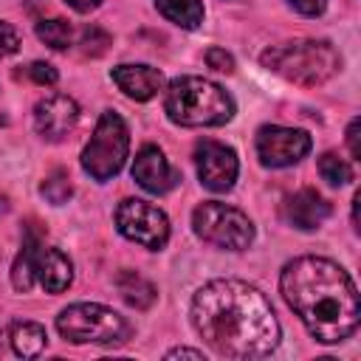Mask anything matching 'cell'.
<instances>
[{"instance_id": "12", "label": "cell", "mask_w": 361, "mask_h": 361, "mask_svg": "<svg viewBox=\"0 0 361 361\" xmlns=\"http://www.w3.org/2000/svg\"><path fill=\"white\" fill-rule=\"evenodd\" d=\"M76 121H79V104L65 93L45 96L34 107V127L48 141H62L76 127Z\"/></svg>"}, {"instance_id": "22", "label": "cell", "mask_w": 361, "mask_h": 361, "mask_svg": "<svg viewBox=\"0 0 361 361\" xmlns=\"http://www.w3.org/2000/svg\"><path fill=\"white\" fill-rule=\"evenodd\" d=\"M11 285L20 290V293H25L31 285H34V268H31V251H28V245L23 243V248H20V254H17V259H14V265H11Z\"/></svg>"}, {"instance_id": "11", "label": "cell", "mask_w": 361, "mask_h": 361, "mask_svg": "<svg viewBox=\"0 0 361 361\" xmlns=\"http://www.w3.org/2000/svg\"><path fill=\"white\" fill-rule=\"evenodd\" d=\"M195 166H197L200 183L209 192H228L240 172L237 152L212 138H203L195 144Z\"/></svg>"}, {"instance_id": "2", "label": "cell", "mask_w": 361, "mask_h": 361, "mask_svg": "<svg viewBox=\"0 0 361 361\" xmlns=\"http://www.w3.org/2000/svg\"><path fill=\"white\" fill-rule=\"evenodd\" d=\"M279 288L285 302L322 344L350 338L361 319V302L350 274L327 257H296L282 268Z\"/></svg>"}, {"instance_id": "1", "label": "cell", "mask_w": 361, "mask_h": 361, "mask_svg": "<svg viewBox=\"0 0 361 361\" xmlns=\"http://www.w3.org/2000/svg\"><path fill=\"white\" fill-rule=\"evenodd\" d=\"M192 324L226 358H262L279 341V322L265 293L243 279H212L192 299Z\"/></svg>"}, {"instance_id": "9", "label": "cell", "mask_w": 361, "mask_h": 361, "mask_svg": "<svg viewBox=\"0 0 361 361\" xmlns=\"http://www.w3.org/2000/svg\"><path fill=\"white\" fill-rule=\"evenodd\" d=\"M23 243L31 251V268H34V279L48 290V293H62L68 290V285L73 282V265L71 259L59 251L42 243V231L37 228V223L25 226L23 231Z\"/></svg>"}, {"instance_id": "20", "label": "cell", "mask_w": 361, "mask_h": 361, "mask_svg": "<svg viewBox=\"0 0 361 361\" xmlns=\"http://www.w3.org/2000/svg\"><path fill=\"white\" fill-rule=\"evenodd\" d=\"M319 172L330 186H344L347 180H353V169L344 158H338L336 152H324L319 158Z\"/></svg>"}, {"instance_id": "27", "label": "cell", "mask_w": 361, "mask_h": 361, "mask_svg": "<svg viewBox=\"0 0 361 361\" xmlns=\"http://www.w3.org/2000/svg\"><path fill=\"white\" fill-rule=\"evenodd\" d=\"M358 127H361V121H358V118H353V121H350V127H347V144H350V152H353V158H355V161H361V147H358Z\"/></svg>"}, {"instance_id": "25", "label": "cell", "mask_w": 361, "mask_h": 361, "mask_svg": "<svg viewBox=\"0 0 361 361\" xmlns=\"http://www.w3.org/2000/svg\"><path fill=\"white\" fill-rule=\"evenodd\" d=\"M206 65L214 68V71H220V73H231L234 71V59L223 48H209L206 51Z\"/></svg>"}, {"instance_id": "4", "label": "cell", "mask_w": 361, "mask_h": 361, "mask_svg": "<svg viewBox=\"0 0 361 361\" xmlns=\"http://www.w3.org/2000/svg\"><path fill=\"white\" fill-rule=\"evenodd\" d=\"M262 65L296 85H322L338 73L341 56L324 39H290L262 51Z\"/></svg>"}, {"instance_id": "10", "label": "cell", "mask_w": 361, "mask_h": 361, "mask_svg": "<svg viewBox=\"0 0 361 361\" xmlns=\"http://www.w3.org/2000/svg\"><path fill=\"white\" fill-rule=\"evenodd\" d=\"M310 147L313 141L305 130L279 127V124H265L257 130V155L262 166H271V169H282L302 161L310 152Z\"/></svg>"}, {"instance_id": "14", "label": "cell", "mask_w": 361, "mask_h": 361, "mask_svg": "<svg viewBox=\"0 0 361 361\" xmlns=\"http://www.w3.org/2000/svg\"><path fill=\"white\" fill-rule=\"evenodd\" d=\"M110 76L118 85V90L124 96L135 99V102H149L164 87L161 71L158 68H149V65H118V68H113Z\"/></svg>"}, {"instance_id": "13", "label": "cell", "mask_w": 361, "mask_h": 361, "mask_svg": "<svg viewBox=\"0 0 361 361\" xmlns=\"http://www.w3.org/2000/svg\"><path fill=\"white\" fill-rule=\"evenodd\" d=\"M133 178H135V183H138L141 189H147V192H152V195H166V192L180 180L178 172L169 166L166 155H164L158 147H152V144H147V147H141V149L135 152Z\"/></svg>"}, {"instance_id": "5", "label": "cell", "mask_w": 361, "mask_h": 361, "mask_svg": "<svg viewBox=\"0 0 361 361\" xmlns=\"http://www.w3.org/2000/svg\"><path fill=\"white\" fill-rule=\"evenodd\" d=\"M56 330L71 344H104L116 347L133 336V324L113 307L96 302H79L56 316Z\"/></svg>"}, {"instance_id": "8", "label": "cell", "mask_w": 361, "mask_h": 361, "mask_svg": "<svg viewBox=\"0 0 361 361\" xmlns=\"http://www.w3.org/2000/svg\"><path fill=\"white\" fill-rule=\"evenodd\" d=\"M116 228L127 240H133V243H138V245H144L149 251L164 248L166 240H169V220H166V214L158 206H152L147 200H138V197H127V200L118 203V209H116Z\"/></svg>"}, {"instance_id": "26", "label": "cell", "mask_w": 361, "mask_h": 361, "mask_svg": "<svg viewBox=\"0 0 361 361\" xmlns=\"http://www.w3.org/2000/svg\"><path fill=\"white\" fill-rule=\"evenodd\" d=\"M299 14H307V17H316V14H322L324 11V6H327V0H288Z\"/></svg>"}, {"instance_id": "17", "label": "cell", "mask_w": 361, "mask_h": 361, "mask_svg": "<svg viewBox=\"0 0 361 361\" xmlns=\"http://www.w3.org/2000/svg\"><path fill=\"white\" fill-rule=\"evenodd\" d=\"M116 288H118V293H121V299L130 305V307H135V310H147V307H152V302H155V288H152V282H147L141 274H135V271H121L118 276H116Z\"/></svg>"}, {"instance_id": "3", "label": "cell", "mask_w": 361, "mask_h": 361, "mask_svg": "<svg viewBox=\"0 0 361 361\" xmlns=\"http://www.w3.org/2000/svg\"><path fill=\"white\" fill-rule=\"evenodd\" d=\"M164 110L180 127H220L234 116V99L203 76H178L166 87Z\"/></svg>"}, {"instance_id": "18", "label": "cell", "mask_w": 361, "mask_h": 361, "mask_svg": "<svg viewBox=\"0 0 361 361\" xmlns=\"http://www.w3.org/2000/svg\"><path fill=\"white\" fill-rule=\"evenodd\" d=\"M155 6L169 23H175L180 28H197L203 23L200 0H155Z\"/></svg>"}, {"instance_id": "6", "label": "cell", "mask_w": 361, "mask_h": 361, "mask_svg": "<svg viewBox=\"0 0 361 361\" xmlns=\"http://www.w3.org/2000/svg\"><path fill=\"white\" fill-rule=\"evenodd\" d=\"M130 152V130L124 118L113 110H104L90 141L82 149V169L93 180H110L121 172Z\"/></svg>"}, {"instance_id": "15", "label": "cell", "mask_w": 361, "mask_h": 361, "mask_svg": "<svg viewBox=\"0 0 361 361\" xmlns=\"http://www.w3.org/2000/svg\"><path fill=\"white\" fill-rule=\"evenodd\" d=\"M285 217L290 226L313 231L330 217V203L316 189H299L285 200Z\"/></svg>"}, {"instance_id": "16", "label": "cell", "mask_w": 361, "mask_h": 361, "mask_svg": "<svg viewBox=\"0 0 361 361\" xmlns=\"http://www.w3.org/2000/svg\"><path fill=\"white\" fill-rule=\"evenodd\" d=\"M8 341H11V347H14L17 355L37 358L45 350L48 336H45V327L37 324V322H14L11 330H8Z\"/></svg>"}, {"instance_id": "19", "label": "cell", "mask_w": 361, "mask_h": 361, "mask_svg": "<svg viewBox=\"0 0 361 361\" xmlns=\"http://www.w3.org/2000/svg\"><path fill=\"white\" fill-rule=\"evenodd\" d=\"M37 37L51 45L54 51H65L73 45V25L62 17H54V20H39L37 23Z\"/></svg>"}, {"instance_id": "7", "label": "cell", "mask_w": 361, "mask_h": 361, "mask_svg": "<svg viewBox=\"0 0 361 361\" xmlns=\"http://www.w3.org/2000/svg\"><path fill=\"white\" fill-rule=\"evenodd\" d=\"M192 228L200 240L228 251H243L254 243V223L248 220V214L220 200L200 203L192 212Z\"/></svg>"}, {"instance_id": "28", "label": "cell", "mask_w": 361, "mask_h": 361, "mask_svg": "<svg viewBox=\"0 0 361 361\" xmlns=\"http://www.w3.org/2000/svg\"><path fill=\"white\" fill-rule=\"evenodd\" d=\"M166 358H195V361H206L203 350H189V347H175L166 353Z\"/></svg>"}, {"instance_id": "24", "label": "cell", "mask_w": 361, "mask_h": 361, "mask_svg": "<svg viewBox=\"0 0 361 361\" xmlns=\"http://www.w3.org/2000/svg\"><path fill=\"white\" fill-rule=\"evenodd\" d=\"M17 48H20V34H17V28L0 20V59L8 56V54H14Z\"/></svg>"}, {"instance_id": "29", "label": "cell", "mask_w": 361, "mask_h": 361, "mask_svg": "<svg viewBox=\"0 0 361 361\" xmlns=\"http://www.w3.org/2000/svg\"><path fill=\"white\" fill-rule=\"evenodd\" d=\"M65 3H68L73 11H79V14H87V11H93V8H96L102 0H65Z\"/></svg>"}, {"instance_id": "23", "label": "cell", "mask_w": 361, "mask_h": 361, "mask_svg": "<svg viewBox=\"0 0 361 361\" xmlns=\"http://www.w3.org/2000/svg\"><path fill=\"white\" fill-rule=\"evenodd\" d=\"M25 73H28V79H34L37 85H54V82L59 79L56 68H54V65H48V62H31Z\"/></svg>"}, {"instance_id": "21", "label": "cell", "mask_w": 361, "mask_h": 361, "mask_svg": "<svg viewBox=\"0 0 361 361\" xmlns=\"http://www.w3.org/2000/svg\"><path fill=\"white\" fill-rule=\"evenodd\" d=\"M39 192L54 203V206H62L71 195H73V186H71V178H68V172L65 169H54L45 180H42V186H39Z\"/></svg>"}]
</instances>
